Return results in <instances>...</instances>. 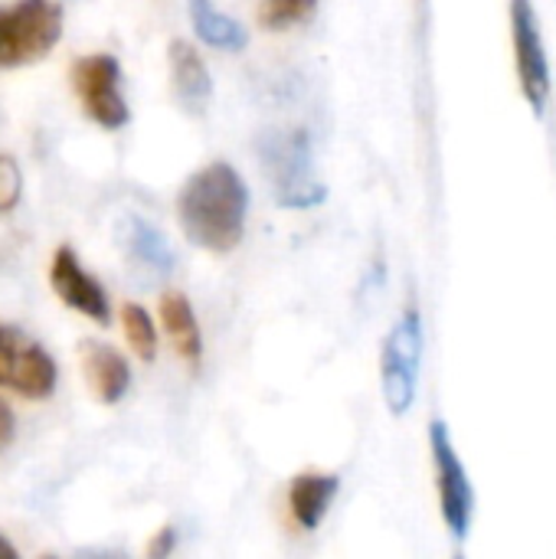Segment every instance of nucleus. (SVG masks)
I'll use <instances>...</instances> for the list:
<instances>
[{
	"label": "nucleus",
	"mask_w": 556,
	"mask_h": 559,
	"mask_svg": "<svg viewBox=\"0 0 556 559\" xmlns=\"http://www.w3.org/2000/svg\"><path fill=\"white\" fill-rule=\"evenodd\" d=\"M249 187L226 160H213L187 177L177 197V219L184 236L206 252L226 255L246 236Z\"/></svg>",
	"instance_id": "obj_1"
},
{
	"label": "nucleus",
	"mask_w": 556,
	"mask_h": 559,
	"mask_svg": "<svg viewBox=\"0 0 556 559\" xmlns=\"http://www.w3.org/2000/svg\"><path fill=\"white\" fill-rule=\"evenodd\" d=\"M259 157L272 177L275 200L285 210H311L324 200V187L311 170V141L301 128L269 131L259 141Z\"/></svg>",
	"instance_id": "obj_2"
},
{
	"label": "nucleus",
	"mask_w": 556,
	"mask_h": 559,
	"mask_svg": "<svg viewBox=\"0 0 556 559\" xmlns=\"http://www.w3.org/2000/svg\"><path fill=\"white\" fill-rule=\"evenodd\" d=\"M62 36V7L52 0H16L0 7V69L29 66L52 52Z\"/></svg>",
	"instance_id": "obj_3"
},
{
	"label": "nucleus",
	"mask_w": 556,
	"mask_h": 559,
	"mask_svg": "<svg viewBox=\"0 0 556 559\" xmlns=\"http://www.w3.org/2000/svg\"><path fill=\"white\" fill-rule=\"evenodd\" d=\"M419 367H423V314L416 305H406V311L390 328L380 354L383 400L393 416H406L413 409L419 390Z\"/></svg>",
	"instance_id": "obj_4"
},
{
	"label": "nucleus",
	"mask_w": 556,
	"mask_h": 559,
	"mask_svg": "<svg viewBox=\"0 0 556 559\" xmlns=\"http://www.w3.org/2000/svg\"><path fill=\"white\" fill-rule=\"evenodd\" d=\"M59 367L52 354L26 331L0 321V390L23 400H46L56 390Z\"/></svg>",
	"instance_id": "obj_5"
},
{
	"label": "nucleus",
	"mask_w": 556,
	"mask_h": 559,
	"mask_svg": "<svg viewBox=\"0 0 556 559\" xmlns=\"http://www.w3.org/2000/svg\"><path fill=\"white\" fill-rule=\"evenodd\" d=\"M429 452L436 468V491H439V511L442 524L456 540H465L475 521V488L469 481V472L456 452V442L449 436L446 423L429 426Z\"/></svg>",
	"instance_id": "obj_6"
},
{
	"label": "nucleus",
	"mask_w": 556,
	"mask_h": 559,
	"mask_svg": "<svg viewBox=\"0 0 556 559\" xmlns=\"http://www.w3.org/2000/svg\"><path fill=\"white\" fill-rule=\"evenodd\" d=\"M511 43H514V69H518L521 95L528 98L531 111L544 118L554 95V79L541 36V20L531 0H511Z\"/></svg>",
	"instance_id": "obj_7"
},
{
	"label": "nucleus",
	"mask_w": 556,
	"mask_h": 559,
	"mask_svg": "<svg viewBox=\"0 0 556 559\" xmlns=\"http://www.w3.org/2000/svg\"><path fill=\"white\" fill-rule=\"evenodd\" d=\"M72 85H75V95L92 121H98L108 131H118L128 124L131 111L121 95V66L115 56H108V52L82 56L72 66Z\"/></svg>",
	"instance_id": "obj_8"
},
{
	"label": "nucleus",
	"mask_w": 556,
	"mask_h": 559,
	"mask_svg": "<svg viewBox=\"0 0 556 559\" xmlns=\"http://www.w3.org/2000/svg\"><path fill=\"white\" fill-rule=\"evenodd\" d=\"M49 285H52L56 298H59L66 308L85 314V318L95 321V324H108V321H111V305H108L105 288L98 285V278H92V275L82 269L79 255H75L69 246H59V249H56L52 265H49Z\"/></svg>",
	"instance_id": "obj_9"
},
{
	"label": "nucleus",
	"mask_w": 556,
	"mask_h": 559,
	"mask_svg": "<svg viewBox=\"0 0 556 559\" xmlns=\"http://www.w3.org/2000/svg\"><path fill=\"white\" fill-rule=\"evenodd\" d=\"M341 491V478L331 472H301L288 485V511L298 531L311 534L331 514V504Z\"/></svg>",
	"instance_id": "obj_10"
},
{
	"label": "nucleus",
	"mask_w": 556,
	"mask_h": 559,
	"mask_svg": "<svg viewBox=\"0 0 556 559\" xmlns=\"http://www.w3.org/2000/svg\"><path fill=\"white\" fill-rule=\"evenodd\" d=\"M82 373H85L88 390L105 406L121 403V396L131 390V367L108 344H95V341H85L82 344Z\"/></svg>",
	"instance_id": "obj_11"
},
{
	"label": "nucleus",
	"mask_w": 556,
	"mask_h": 559,
	"mask_svg": "<svg viewBox=\"0 0 556 559\" xmlns=\"http://www.w3.org/2000/svg\"><path fill=\"white\" fill-rule=\"evenodd\" d=\"M167 62H170V82H174L180 105L187 111H203L213 98V79L197 46H190L187 39H174L167 49Z\"/></svg>",
	"instance_id": "obj_12"
},
{
	"label": "nucleus",
	"mask_w": 556,
	"mask_h": 559,
	"mask_svg": "<svg viewBox=\"0 0 556 559\" xmlns=\"http://www.w3.org/2000/svg\"><path fill=\"white\" fill-rule=\"evenodd\" d=\"M161 324H164L177 357L187 360L190 367H200V360H203V334H200L197 311H193V305H190V298L184 292H164L161 295Z\"/></svg>",
	"instance_id": "obj_13"
},
{
	"label": "nucleus",
	"mask_w": 556,
	"mask_h": 559,
	"mask_svg": "<svg viewBox=\"0 0 556 559\" xmlns=\"http://www.w3.org/2000/svg\"><path fill=\"white\" fill-rule=\"evenodd\" d=\"M190 20L197 36L223 52H239L249 43V33L242 23H236L229 13H223L213 0H190Z\"/></svg>",
	"instance_id": "obj_14"
},
{
	"label": "nucleus",
	"mask_w": 556,
	"mask_h": 559,
	"mask_svg": "<svg viewBox=\"0 0 556 559\" xmlns=\"http://www.w3.org/2000/svg\"><path fill=\"white\" fill-rule=\"evenodd\" d=\"M125 242H128V252H131L141 265H147L151 272L167 275V272L174 269V252H170L167 239H164L154 226H147L144 219H138V216L128 219Z\"/></svg>",
	"instance_id": "obj_15"
},
{
	"label": "nucleus",
	"mask_w": 556,
	"mask_h": 559,
	"mask_svg": "<svg viewBox=\"0 0 556 559\" xmlns=\"http://www.w3.org/2000/svg\"><path fill=\"white\" fill-rule=\"evenodd\" d=\"M121 331H125L128 347H131L144 364H151V360L157 357V328H154V318H151L141 305L128 301V305L121 308Z\"/></svg>",
	"instance_id": "obj_16"
},
{
	"label": "nucleus",
	"mask_w": 556,
	"mask_h": 559,
	"mask_svg": "<svg viewBox=\"0 0 556 559\" xmlns=\"http://www.w3.org/2000/svg\"><path fill=\"white\" fill-rule=\"evenodd\" d=\"M318 10V0H262L259 3V23L265 29H288L301 20H308Z\"/></svg>",
	"instance_id": "obj_17"
},
{
	"label": "nucleus",
	"mask_w": 556,
	"mask_h": 559,
	"mask_svg": "<svg viewBox=\"0 0 556 559\" xmlns=\"http://www.w3.org/2000/svg\"><path fill=\"white\" fill-rule=\"evenodd\" d=\"M23 193V177L13 157L0 154V213H10L20 203Z\"/></svg>",
	"instance_id": "obj_18"
},
{
	"label": "nucleus",
	"mask_w": 556,
	"mask_h": 559,
	"mask_svg": "<svg viewBox=\"0 0 556 559\" xmlns=\"http://www.w3.org/2000/svg\"><path fill=\"white\" fill-rule=\"evenodd\" d=\"M174 547H177V531H174V527H161V531L151 537V544H147V550H144V559H170Z\"/></svg>",
	"instance_id": "obj_19"
},
{
	"label": "nucleus",
	"mask_w": 556,
	"mask_h": 559,
	"mask_svg": "<svg viewBox=\"0 0 556 559\" xmlns=\"http://www.w3.org/2000/svg\"><path fill=\"white\" fill-rule=\"evenodd\" d=\"M75 559H128L121 550H82Z\"/></svg>",
	"instance_id": "obj_20"
},
{
	"label": "nucleus",
	"mask_w": 556,
	"mask_h": 559,
	"mask_svg": "<svg viewBox=\"0 0 556 559\" xmlns=\"http://www.w3.org/2000/svg\"><path fill=\"white\" fill-rule=\"evenodd\" d=\"M0 559H20V554H16V547L0 534Z\"/></svg>",
	"instance_id": "obj_21"
},
{
	"label": "nucleus",
	"mask_w": 556,
	"mask_h": 559,
	"mask_svg": "<svg viewBox=\"0 0 556 559\" xmlns=\"http://www.w3.org/2000/svg\"><path fill=\"white\" fill-rule=\"evenodd\" d=\"M43 559H56V557H43Z\"/></svg>",
	"instance_id": "obj_22"
},
{
	"label": "nucleus",
	"mask_w": 556,
	"mask_h": 559,
	"mask_svg": "<svg viewBox=\"0 0 556 559\" xmlns=\"http://www.w3.org/2000/svg\"><path fill=\"white\" fill-rule=\"evenodd\" d=\"M456 559H462V557H456Z\"/></svg>",
	"instance_id": "obj_23"
}]
</instances>
